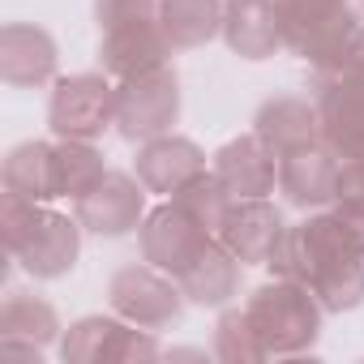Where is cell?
I'll return each instance as SVG.
<instances>
[{"mask_svg": "<svg viewBox=\"0 0 364 364\" xmlns=\"http://www.w3.org/2000/svg\"><path fill=\"white\" fill-rule=\"evenodd\" d=\"M171 52L176 48H171L159 18H137V22H120L112 31H99V69L112 82L171 65Z\"/></svg>", "mask_w": 364, "mask_h": 364, "instance_id": "7c38bea8", "label": "cell"}, {"mask_svg": "<svg viewBox=\"0 0 364 364\" xmlns=\"http://www.w3.org/2000/svg\"><path fill=\"white\" fill-rule=\"evenodd\" d=\"M338 171H343V159L326 141L291 150L279 159V193L287 206L326 210L338 202Z\"/></svg>", "mask_w": 364, "mask_h": 364, "instance_id": "9a60e30c", "label": "cell"}, {"mask_svg": "<svg viewBox=\"0 0 364 364\" xmlns=\"http://www.w3.org/2000/svg\"><path fill=\"white\" fill-rule=\"evenodd\" d=\"M82 223H77V215L69 219V215H60V210H52V202L48 206H39V215H35V223L26 228V236L9 249V257L31 274V279H65L73 266H77V257H82Z\"/></svg>", "mask_w": 364, "mask_h": 364, "instance_id": "30bf717a", "label": "cell"}, {"mask_svg": "<svg viewBox=\"0 0 364 364\" xmlns=\"http://www.w3.org/2000/svg\"><path fill=\"white\" fill-rule=\"evenodd\" d=\"M202 171H210L206 150H202L193 137L176 133V129H171V133H159V137H150V141H141L137 154H133V176L141 180L150 193H159V198H176V193L185 189L189 180H198Z\"/></svg>", "mask_w": 364, "mask_h": 364, "instance_id": "4fadbf2b", "label": "cell"}, {"mask_svg": "<svg viewBox=\"0 0 364 364\" xmlns=\"http://www.w3.org/2000/svg\"><path fill=\"white\" fill-rule=\"evenodd\" d=\"M52 150H56V141H43V137L18 141L5 154V163H0V185H5V193L26 198V202H60L56 198Z\"/></svg>", "mask_w": 364, "mask_h": 364, "instance_id": "44dd1931", "label": "cell"}, {"mask_svg": "<svg viewBox=\"0 0 364 364\" xmlns=\"http://www.w3.org/2000/svg\"><path fill=\"white\" fill-rule=\"evenodd\" d=\"M223 5L228 0H159V22L176 52L206 48L223 35Z\"/></svg>", "mask_w": 364, "mask_h": 364, "instance_id": "7402d4cb", "label": "cell"}, {"mask_svg": "<svg viewBox=\"0 0 364 364\" xmlns=\"http://www.w3.org/2000/svg\"><path fill=\"white\" fill-rule=\"evenodd\" d=\"M223 43L240 60H270L283 43V22L274 0H228L223 5Z\"/></svg>", "mask_w": 364, "mask_h": 364, "instance_id": "d6986e66", "label": "cell"}, {"mask_svg": "<svg viewBox=\"0 0 364 364\" xmlns=\"http://www.w3.org/2000/svg\"><path fill=\"white\" fill-rule=\"evenodd\" d=\"M171 202H180V206H185L206 232H215L219 236V228H223V219H228V210H232V193L223 189V180L215 176V171H202L198 180H189V185L185 189H180Z\"/></svg>", "mask_w": 364, "mask_h": 364, "instance_id": "484cf974", "label": "cell"}, {"mask_svg": "<svg viewBox=\"0 0 364 364\" xmlns=\"http://www.w3.org/2000/svg\"><path fill=\"white\" fill-rule=\"evenodd\" d=\"M146 198H150V189L141 185L133 171L107 167L99 185L86 189V193L73 202V215H77V223H82L90 236L120 240V236H129V232L141 228V219H146V210H150Z\"/></svg>", "mask_w": 364, "mask_h": 364, "instance_id": "ba28073f", "label": "cell"}, {"mask_svg": "<svg viewBox=\"0 0 364 364\" xmlns=\"http://www.w3.org/2000/svg\"><path fill=\"white\" fill-rule=\"evenodd\" d=\"M266 266L304 283L326 313H351L364 304V249L334 210H313L300 223H287Z\"/></svg>", "mask_w": 364, "mask_h": 364, "instance_id": "6da1fadb", "label": "cell"}, {"mask_svg": "<svg viewBox=\"0 0 364 364\" xmlns=\"http://www.w3.org/2000/svg\"><path fill=\"white\" fill-rule=\"evenodd\" d=\"M65 326H60V313L52 300H43L39 291H26V287H14L0 304V338H26V343H39V347H52L60 343Z\"/></svg>", "mask_w": 364, "mask_h": 364, "instance_id": "603a6c76", "label": "cell"}, {"mask_svg": "<svg viewBox=\"0 0 364 364\" xmlns=\"http://www.w3.org/2000/svg\"><path fill=\"white\" fill-rule=\"evenodd\" d=\"M60 48L52 31L39 22H5L0 26V82L14 90H35L56 82Z\"/></svg>", "mask_w": 364, "mask_h": 364, "instance_id": "5bb4252c", "label": "cell"}, {"mask_svg": "<svg viewBox=\"0 0 364 364\" xmlns=\"http://www.w3.org/2000/svg\"><path fill=\"white\" fill-rule=\"evenodd\" d=\"M215 355L223 364H257V360H270L266 347H262V338H257V330H253V321H249V313L245 309H232V304L215 321Z\"/></svg>", "mask_w": 364, "mask_h": 364, "instance_id": "d4e9b609", "label": "cell"}, {"mask_svg": "<svg viewBox=\"0 0 364 364\" xmlns=\"http://www.w3.org/2000/svg\"><path fill=\"white\" fill-rule=\"evenodd\" d=\"M338 193H364V159H347L338 171Z\"/></svg>", "mask_w": 364, "mask_h": 364, "instance_id": "f546056e", "label": "cell"}, {"mask_svg": "<svg viewBox=\"0 0 364 364\" xmlns=\"http://www.w3.org/2000/svg\"><path fill=\"white\" fill-rule=\"evenodd\" d=\"M334 215H338V223L360 240V249H364V193H338V202L330 206Z\"/></svg>", "mask_w": 364, "mask_h": 364, "instance_id": "83f0119b", "label": "cell"}, {"mask_svg": "<svg viewBox=\"0 0 364 364\" xmlns=\"http://www.w3.org/2000/svg\"><path fill=\"white\" fill-rule=\"evenodd\" d=\"M180 73L171 65H159L150 73L116 82V133L133 146L171 133L180 120Z\"/></svg>", "mask_w": 364, "mask_h": 364, "instance_id": "5b68a950", "label": "cell"}, {"mask_svg": "<svg viewBox=\"0 0 364 364\" xmlns=\"http://www.w3.org/2000/svg\"><path fill=\"white\" fill-rule=\"evenodd\" d=\"M137 18H159V0H95L99 31H112L120 22H137Z\"/></svg>", "mask_w": 364, "mask_h": 364, "instance_id": "4316f807", "label": "cell"}, {"mask_svg": "<svg viewBox=\"0 0 364 364\" xmlns=\"http://www.w3.org/2000/svg\"><path fill=\"white\" fill-rule=\"evenodd\" d=\"M330 69H334V73H347V77H360V82H364V22L355 26V35L347 39L343 56H338ZM317 73H321V69H317Z\"/></svg>", "mask_w": 364, "mask_h": 364, "instance_id": "f1b7e54d", "label": "cell"}, {"mask_svg": "<svg viewBox=\"0 0 364 364\" xmlns=\"http://www.w3.org/2000/svg\"><path fill=\"white\" fill-rule=\"evenodd\" d=\"M274 5L287 52H296L313 69H330L360 26L351 0H274Z\"/></svg>", "mask_w": 364, "mask_h": 364, "instance_id": "3957f363", "label": "cell"}, {"mask_svg": "<svg viewBox=\"0 0 364 364\" xmlns=\"http://www.w3.org/2000/svg\"><path fill=\"white\" fill-rule=\"evenodd\" d=\"M210 171L223 180L232 198H270L279 189V154L257 133H240L223 141L210 159Z\"/></svg>", "mask_w": 364, "mask_h": 364, "instance_id": "2e32d148", "label": "cell"}, {"mask_svg": "<svg viewBox=\"0 0 364 364\" xmlns=\"http://www.w3.org/2000/svg\"><path fill=\"white\" fill-rule=\"evenodd\" d=\"M48 124L56 137H103L107 129H116V82L103 69L56 77L48 99Z\"/></svg>", "mask_w": 364, "mask_h": 364, "instance_id": "52a82bcc", "label": "cell"}, {"mask_svg": "<svg viewBox=\"0 0 364 364\" xmlns=\"http://www.w3.org/2000/svg\"><path fill=\"white\" fill-rule=\"evenodd\" d=\"M107 304L124 321L159 334V330H171L180 317H185L189 300H185L180 283L167 270H159L150 262H133V266H120L107 279Z\"/></svg>", "mask_w": 364, "mask_h": 364, "instance_id": "8992f818", "label": "cell"}, {"mask_svg": "<svg viewBox=\"0 0 364 364\" xmlns=\"http://www.w3.org/2000/svg\"><path fill=\"white\" fill-rule=\"evenodd\" d=\"M56 347H60L65 364H154V360H163L154 330H141V326L124 321L120 313L77 317L60 334Z\"/></svg>", "mask_w": 364, "mask_h": 364, "instance_id": "277c9868", "label": "cell"}, {"mask_svg": "<svg viewBox=\"0 0 364 364\" xmlns=\"http://www.w3.org/2000/svg\"><path fill=\"white\" fill-rule=\"evenodd\" d=\"M215 240V232H206L180 202H159L154 210H146L141 228H137V249H141V262L167 270L171 279L180 270H189L198 262V253Z\"/></svg>", "mask_w": 364, "mask_h": 364, "instance_id": "9c48e42d", "label": "cell"}, {"mask_svg": "<svg viewBox=\"0 0 364 364\" xmlns=\"http://www.w3.org/2000/svg\"><path fill=\"white\" fill-rule=\"evenodd\" d=\"M287 232V219L283 210L270 202V198H236L223 228H219V240L245 262V266H266L270 253L279 249Z\"/></svg>", "mask_w": 364, "mask_h": 364, "instance_id": "e0dca14e", "label": "cell"}, {"mask_svg": "<svg viewBox=\"0 0 364 364\" xmlns=\"http://www.w3.org/2000/svg\"><path fill=\"white\" fill-rule=\"evenodd\" d=\"M52 167H56V198H69V202H77L86 189H95L107 171L103 150L82 137H56Z\"/></svg>", "mask_w": 364, "mask_h": 364, "instance_id": "cb8c5ba5", "label": "cell"}, {"mask_svg": "<svg viewBox=\"0 0 364 364\" xmlns=\"http://www.w3.org/2000/svg\"><path fill=\"white\" fill-rule=\"evenodd\" d=\"M253 133L283 159L291 150L317 146L321 141V120H317V99L304 95H270L253 112Z\"/></svg>", "mask_w": 364, "mask_h": 364, "instance_id": "ac0fdd59", "label": "cell"}, {"mask_svg": "<svg viewBox=\"0 0 364 364\" xmlns=\"http://www.w3.org/2000/svg\"><path fill=\"white\" fill-rule=\"evenodd\" d=\"M245 313L266 347V355H304L317 338H321V321H326V309L321 300L296 283V279H283L274 274L270 283L253 287V296L245 300Z\"/></svg>", "mask_w": 364, "mask_h": 364, "instance_id": "7a4b0ae2", "label": "cell"}, {"mask_svg": "<svg viewBox=\"0 0 364 364\" xmlns=\"http://www.w3.org/2000/svg\"><path fill=\"white\" fill-rule=\"evenodd\" d=\"M317 120H321V141L347 163L364 159V82L321 69L317 73Z\"/></svg>", "mask_w": 364, "mask_h": 364, "instance_id": "8fae6325", "label": "cell"}, {"mask_svg": "<svg viewBox=\"0 0 364 364\" xmlns=\"http://www.w3.org/2000/svg\"><path fill=\"white\" fill-rule=\"evenodd\" d=\"M240 270H245V262L215 236L189 270L176 274V283L185 291V300L198 309H228L240 296Z\"/></svg>", "mask_w": 364, "mask_h": 364, "instance_id": "ffe728a7", "label": "cell"}]
</instances>
